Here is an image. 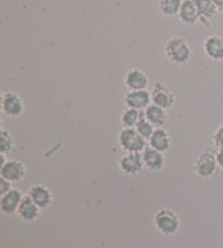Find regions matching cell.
I'll list each match as a JSON object with an SVG mask.
<instances>
[{"label":"cell","mask_w":223,"mask_h":248,"mask_svg":"<svg viewBox=\"0 0 223 248\" xmlns=\"http://www.w3.org/2000/svg\"><path fill=\"white\" fill-rule=\"evenodd\" d=\"M196 7H197L199 21L206 26H210V20L217 16L219 12L213 3L212 0H194Z\"/></svg>","instance_id":"d6986e66"},{"label":"cell","mask_w":223,"mask_h":248,"mask_svg":"<svg viewBox=\"0 0 223 248\" xmlns=\"http://www.w3.org/2000/svg\"><path fill=\"white\" fill-rule=\"evenodd\" d=\"M177 16L182 23L187 26H191L197 23L199 21V15L194 0H184L182 2Z\"/></svg>","instance_id":"2e32d148"},{"label":"cell","mask_w":223,"mask_h":248,"mask_svg":"<svg viewBox=\"0 0 223 248\" xmlns=\"http://www.w3.org/2000/svg\"><path fill=\"white\" fill-rule=\"evenodd\" d=\"M151 104L157 105L163 109H170L175 103V96L168 86L161 82L155 83L150 92Z\"/></svg>","instance_id":"8992f818"},{"label":"cell","mask_w":223,"mask_h":248,"mask_svg":"<svg viewBox=\"0 0 223 248\" xmlns=\"http://www.w3.org/2000/svg\"><path fill=\"white\" fill-rule=\"evenodd\" d=\"M212 141L217 148H223V123L217 128L212 135Z\"/></svg>","instance_id":"cb8c5ba5"},{"label":"cell","mask_w":223,"mask_h":248,"mask_svg":"<svg viewBox=\"0 0 223 248\" xmlns=\"http://www.w3.org/2000/svg\"><path fill=\"white\" fill-rule=\"evenodd\" d=\"M135 130L137 131L138 134H140L142 137H144V139L148 141L151 135L154 134L156 127L148 120H147L144 114V117L141 119V121L138 122L137 125L135 126Z\"/></svg>","instance_id":"603a6c76"},{"label":"cell","mask_w":223,"mask_h":248,"mask_svg":"<svg viewBox=\"0 0 223 248\" xmlns=\"http://www.w3.org/2000/svg\"><path fill=\"white\" fill-rule=\"evenodd\" d=\"M154 224L156 230L162 235L172 236L180 231L181 220L175 212L169 208H161L154 217Z\"/></svg>","instance_id":"7a4b0ae2"},{"label":"cell","mask_w":223,"mask_h":248,"mask_svg":"<svg viewBox=\"0 0 223 248\" xmlns=\"http://www.w3.org/2000/svg\"><path fill=\"white\" fill-rule=\"evenodd\" d=\"M144 117V112L140 111V110L132 109V108H126L121 113V118L120 121L123 127H130L135 128L137 123L141 121V119Z\"/></svg>","instance_id":"ffe728a7"},{"label":"cell","mask_w":223,"mask_h":248,"mask_svg":"<svg viewBox=\"0 0 223 248\" xmlns=\"http://www.w3.org/2000/svg\"><path fill=\"white\" fill-rule=\"evenodd\" d=\"M118 143L127 153H143L147 148V140L138 134L135 128L123 127L118 135Z\"/></svg>","instance_id":"277c9868"},{"label":"cell","mask_w":223,"mask_h":248,"mask_svg":"<svg viewBox=\"0 0 223 248\" xmlns=\"http://www.w3.org/2000/svg\"><path fill=\"white\" fill-rule=\"evenodd\" d=\"M212 1L216 4L218 11L223 13V0H212Z\"/></svg>","instance_id":"4316f807"},{"label":"cell","mask_w":223,"mask_h":248,"mask_svg":"<svg viewBox=\"0 0 223 248\" xmlns=\"http://www.w3.org/2000/svg\"><path fill=\"white\" fill-rule=\"evenodd\" d=\"M119 168L124 174L136 175L144 169L142 153H127L119 159Z\"/></svg>","instance_id":"ba28073f"},{"label":"cell","mask_w":223,"mask_h":248,"mask_svg":"<svg viewBox=\"0 0 223 248\" xmlns=\"http://www.w3.org/2000/svg\"><path fill=\"white\" fill-rule=\"evenodd\" d=\"M193 170L200 179H212L219 174L221 169L218 166L216 154L210 149H205L194 161Z\"/></svg>","instance_id":"3957f363"},{"label":"cell","mask_w":223,"mask_h":248,"mask_svg":"<svg viewBox=\"0 0 223 248\" xmlns=\"http://www.w3.org/2000/svg\"><path fill=\"white\" fill-rule=\"evenodd\" d=\"M182 2V0H160L159 10L166 16H175L178 15Z\"/></svg>","instance_id":"44dd1931"},{"label":"cell","mask_w":223,"mask_h":248,"mask_svg":"<svg viewBox=\"0 0 223 248\" xmlns=\"http://www.w3.org/2000/svg\"><path fill=\"white\" fill-rule=\"evenodd\" d=\"M24 195L17 188H12L10 192L4 194L0 198V210L3 215L12 216L17 212L19 206Z\"/></svg>","instance_id":"8fae6325"},{"label":"cell","mask_w":223,"mask_h":248,"mask_svg":"<svg viewBox=\"0 0 223 248\" xmlns=\"http://www.w3.org/2000/svg\"><path fill=\"white\" fill-rule=\"evenodd\" d=\"M1 111L9 118H19L25 111L24 101L21 97L13 92L2 93L1 95Z\"/></svg>","instance_id":"5b68a950"},{"label":"cell","mask_w":223,"mask_h":248,"mask_svg":"<svg viewBox=\"0 0 223 248\" xmlns=\"http://www.w3.org/2000/svg\"><path fill=\"white\" fill-rule=\"evenodd\" d=\"M124 85L128 91L146 90L149 85L148 75L140 69L128 70L124 77Z\"/></svg>","instance_id":"4fadbf2b"},{"label":"cell","mask_w":223,"mask_h":248,"mask_svg":"<svg viewBox=\"0 0 223 248\" xmlns=\"http://www.w3.org/2000/svg\"><path fill=\"white\" fill-rule=\"evenodd\" d=\"M13 149H15V140L11 133L2 127L0 132V154H10L13 152Z\"/></svg>","instance_id":"7402d4cb"},{"label":"cell","mask_w":223,"mask_h":248,"mask_svg":"<svg viewBox=\"0 0 223 248\" xmlns=\"http://www.w3.org/2000/svg\"><path fill=\"white\" fill-rule=\"evenodd\" d=\"M164 55L173 64L183 65L193 57V51L184 38L176 36L169 39L164 46Z\"/></svg>","instance_id":"6da1fadb"},{"label":"cell","mask_w":223,"mask_h":248,"mask_svg":"<svg viewBox=\"0 0 223 248\" xmlns=\"http://www.w3.org/2000/svg\"><path fill=\"white\" fill-rule=\"evenodd\" d=\"M12 184L13 183H11L10 181H8L3 178H0V194H1V196L4 194H7L8 192H10V190L13 188Z\"/></svg>","instance_id":"d4e9b609"},{"label":"cell","mask_w":223,"mask_h":248,"mask_svg":"<svg viewBox=\"0 0 223 248\" xmlns=\"http://www.w3.org/2000/svg\"><path fill=\"white\" fill-rule=\"evenodd\" d=\"M204 52L209 59L213 61L223 60V38L218 35H211V36L205 39L203 44Z\"/></svg>","instance_id":"9a60e30c"},{"label":"cell","mask_w":223,"mask_h":248,"mask_svg":"<svg viewBox=\"0 0 223 248\" xmlns=\"http://www.w3.org/2000/svg\"><path fill=\"white\" fill-rule=\"evenodd\" d=\"M216 157H217V162H218V166L221 170H223V148L219 149L216 154Z\"/></svg>","instance_id":"484cf974"},{"label":"cell","mask_w":223,"mask_h":248,"mask_svg":"<svg viewBox=\"0 0 223 248\" xmlns=\"http://www.w3.org/2000/svg\"><path fill=\"white\" fill-rule=\"evenodd\" d=\"M142 156L145 168L150 172L161 171L166 166V157L163 153L158 152L154 148L147 147L142 153Z\"/></svg>","instance_id":"5bb4252c"},{"label":"cell","mask_w":223,"mask_h":248,"mask_svg":"<svg viewBox=\"0 0 223 248\" xmlns=\"http://www.w3.org/2000/svg\"><path fill=\"white\" fill-rule=\"evenodd\" d=\"M123 101L127 108L143 111L151 104V95L147 90L128 91L124 96Z\"/></svg>","instance_id":"9c48e42d"},{"label":"cell","mask_w":223,"mask_h":248,"mask_svg":"<svg viewBox=\"0 0 223 248\" xmlns=\"http://www.w3.org/2000/svg\"><path fill=\"white\" fill-rule=\"evenodd\" d=\"M26 168L24 163L17 159L8 160L4 165L0 166V176L11 183H19L25 178Z\"/></svg>","instance_id":"52a82bcc"},{"label":"cell","mask_w":223,"mask_h":248,"mask_svg":"<svg viewBox=\"0 0 223 248\" xmlns=\"http://www.w3.org/2000/svg\"><path fill=\"white\" fill-rule=\"evenodd\" d=\"M182 1H184V0H182Z\"/></svg>","instance_id":"83f0119b"},{"label":"cell","mask_w":223,"mask_h":248,"mask_svg":"<svg viewBox=\"0 0 223 248\" xmlns=\"http://www.w3.org/2000/svg\"><path fill=\"white\" fill-rule=\"evenodd\" d=\"M148 143L149 147L164 154L171 147V137L169 135L168 131L164 130L163 127H159L156 128Z\"/></svg>","instance_id":"e0dca14e"},{"label":"cell","mask_w":223,"mask_h":248,"mask_svg":"<svg viewBox=\"0 0 223 248\" xmlns=\"http://www.w3.org/2000/svg\"><path fill=\"white\" fill-rule=\"evenodd\" d=\"M145 118L148 120L156 128L162 127L168 122V112L166 109L159 107L157 105L150 104L144 110Z\"/></svg>","instance_id":"ac0fdd59"},{"label":"cell","mask_w":223,"mask_h":248,"mask_svg":"<svg viewBox=\"0 0 223 248\" xmlns=\"http://www.w3.org/2000/svg\"><path fill=\"white\" fill-rule=\"evenodd\" d=\"M28 195L41 209H47L53 202L52 190L44 184H35L31 186Z\"/></svg>","instance_id":"30bf717a"},{"label":"cell","mask_w":223,"mask_h":248,"mask_svg":"<svg viewBox=\"0 0 223 248\" xmlns=\"http://www.w3.org/2000/svg\"><path fill=\"white\" fill-rule=\"evenodd\" d=\"M41 208L33 202V199L31 198L29 195H26V196H24L23 199H22L16 214L23 222L32 223L39 218V216H41Z\"/></svg>","instance_id":"7c38bea8"}]
</instances>
